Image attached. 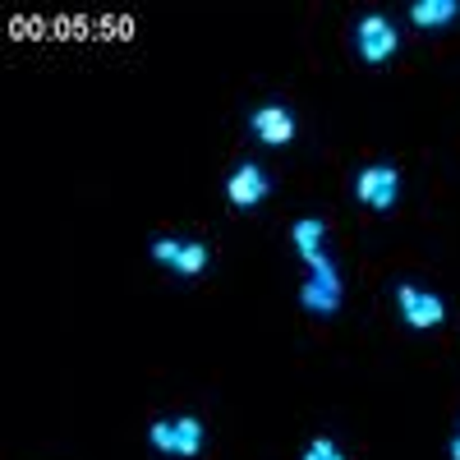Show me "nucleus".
<instances>
[{
    "label": "nucleus",
    "mask_w": 460,
    "mask_h": 460,
    "mask_svg": "<svg viewBox=\"0 0 460 460\" xmlns=\"http://www.w3.org/2000/svg\"><path fill=\"white\" fill-rule=\"evenodd\" d=\"M456 14H460V0H419V5H410V19L419 28H447Z\"/></svg>",
    "instance_id": "nucleus-9"
},
{
    "label": "nucleus",
    "mask_w": 460,
    "mask_h": 460,
    "mask_svg": "<svg viewBox=\"0 0 460 460\" xmlns=\"http://www.w3.org/2000/svg\"><path fill=\"white\" fill-rule=\"evenodd\" d=\"M267 194H272V180H267V171H262V166H253V162L235 166V175L226 180V199L235 203L240 212L258 208V203H262Z\"/></svg>",
    "instance_id": "nucleus-7"
},
{
    "label": "nucleus",
    "mask_w": 460,
    "mask_h": 460,
    "mask_svg": "<svg viewBox=\"0 0 460 460\" xmlns=\"http://www.w3.org/2000/svg\"><path fill=\"white\" fill-rule=\"evenodd\" d=\"M290 240H295L299 258L309 262V258H318V253H323V240H327V226H323L318 217H304V221H295V230H290Z\"/></svg>",
    "instance_id": "nucleus-10"
},
{
    "label": "nucleus",
    "mask_w": 460,
    "mask_h": 460,
    "mask_svg": "<svg viewBox=\"0 0 460 460\" xmlns=\"http://www.w3.org/2000/svg\"><path fill=\"white\" fill-rule=\"evenodd\" d=\"M309 286L299 290V304L309 314H336L341 309V277H336V267H332V258L327 253H318V258H309Z\"/></svg>",
    "instance_id": "nucleus-3"
},
{
    "label": "nucleus",
    "mask_w": 460,
    "mask_h": 460,
    "mask_svg": "<svg viewBox=\"0 0 460 460\" xmlns=\"http://www.w3.org/2000/svg\"><path fill=\"white\" fill-rule=\"evenodd\" d=\"M147 442L162 456H199L203 451V419L180 414V419H157L147 429Z\"/></svg>",
    "instance_id": "nucleus-1"
},
{
    "label": "nucleus",
    "mask_w": 460,
    "mask_h": 460,
    "mask_svg": "<svg viewBox=\"0 0 460 460\" xmlns=\"http://www.w3.org/2000/svg\"><path fill=\"white\" fill-rule=\"evenodd\" d=\"M304 460H345V451L332 438H314L309 447H304Z\"/></svg>",
    "instance_id": "nucleus-11"
},
{
    "label": "nucleus",
    "mask_w": 460,
    "mask_h": 460,
    "mask_svg": "<svg viewBox=\"0 0 460 460\" xmlns=\"http://www.w3.org/2000/svg\"><path fill=\"white\" fill-rule=\"evenodd\" d=\"M396 304H401V318H405L414 332H429V327H438V323L447 318L442 299H438L433 290H424V286H396Z\"/></svg>",
    "instance_id": "nucleus-6"
},
{
    "label": "nucleus",
    "mask_w": 460,
    "mask_h": 460,
    "mask_svg": "<svg viewBox=\"0 0 460 460\" xmlns=\"http://www.w3.org/2000/svg\"><path fill=\"white\" fill-rule=\"evenodd\" d=\"M451 460H460V433H456V442H451Z\"/></svg>",
    "instance_id": "nucleus-12"
},
{
    "label": "nucleus",
    "mask_w": 460,
    "mask_h": 460,
    "mask_svg": "<svg viewBox=\"0 0 460 460\" xmlns=\"http://www.w3.org/2000/svg\"><path fill=\"white\" fill-rule=\"evenodd\" d=\"M396 194H401V171L387 166V162L364 166V171L355 175V199H359L364 208H373V212H387V208L396 203Z\"/></svg>",
    "instance_id": "nucleus-5"
},
{
    "label": "nucleus",
    "mask_w": 460,
    "mask_h": 460,
    "mask_svg": "<svg viewBox=\"0 0 460 460\" xmlns=\"http://www.w3.org/2000/svg\"><path fill=\"white\" fill-rule=\"evenodd\" d=\"M355 47H359V56L368 60V65H387L392 56H396V47H401V32H396V23L387 19V14H364L359 23H355Z\"/></svg>",
    "instance_id": "nucleus-2"
},
{
    "label": "nucleus",
    "mask_w": 460,
    "mask_h": 460,
    "mask_svg": "<svg viewBox=\"0 0 460 460\" xmlns=\"http://www.w3.org/2000/svg\"><path fill=\"white\" fill-rule=\"evenodd\" d=\"M249 129H253L267 147H286V143L295 138V115H290L286 106H277V102H267V106H258V111L249 115Z\"/></svg>",
    "instance_id": "nucleus-8"
},
{
    "label": "nucleus",
    "mask_w": 460,
    "mask_h": 460,
    "mask_svg": "<svg viewBox=\"0 0 460 460\" xmlns=\"http://www.w3.org/2000/svg\"><path fill=\"white\" fill-rule=\"evenodd\" d=\"M147 253L157 258L162 267H171V272H180V277H199L203 267H208V258H212V249L203 240H175V235L152 240Z\"/></svg>",
    "instance_id": "nucleus-4"
}]
</instances>
